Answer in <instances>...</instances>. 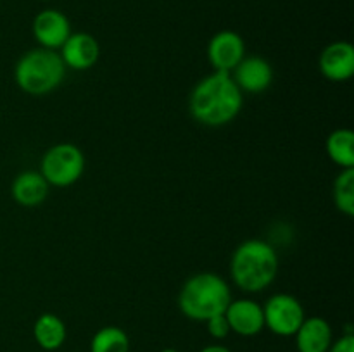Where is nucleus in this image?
<instances>
[{
  "mask_svg": "<svg viewBox=\"0 0 354 352\" xmlns=\"http://www.w3.org/2000/svg\"><path fill=\"white\" fill-rule=\"evenodd\" d=\"M242 104L244 93L230 72L213 71L194 86L189 109L197 123L218 128L232 123L241 113Z\"/></svg>",
  "mask_w": 354,
  "mask_h": 352,
  "instance_id": "nucleus-1",
  "label": "nucleus"
},
{
  "mask_svg": "<svg viewBox=\"0 0 354 352\" xmlns=\"http://www.w3.org/2000/svg\"><path fill=\"white\" fill-rule=\"evenodd\" d=\"M279 273V255L270 242L251 238L239 245L230 259V275L244 292L268 289Z\"/></svg>",
  "mask_w": 354,
  "mask_h": 352,
  "instance_id": "nucleus-2",
  "label": "nucleus"
},
{
  "mask_svg": "<svg viewBox=\"0 0 354 352\" xmlns=\"http://www.w3.org/2000/svg\"><path fill=\"white\" fill-rule=\"evenodd\" d=\"M232 302L228 283L216 273L204 271L190 276L183 283L178 295V307L192 321H207L223 314Z\"/></svg>",
  "mask_w": 354,
  "mask_h": 352,
  "instance_id": "nucleus-3",
  "label": "nucleus"
},
{
  "mask_svg": "<svg viewBox=\"0 0 354 352\" xmlns=\"http://www.w3.org/2000/svg\"><path fill=\"white\" fill-rule=\"evenodd\" d=\"M66 64L61 54L50 48H31L17 61L14 78L28 95H47L54 92L66 76Z\"/></svg>",
  "mask_w": 354,
  "mask_h": 352,
  "instance_id": "nucleus-4",
  "label": "nucleus"
},
{
  "mask_svg": "<svg viewBox=\"0 0 354 352\" xmlns=\"http://www.w3.org/2000/svg\"><path fill=\"white\" fill-rule=\"evenodd\" d=\"M85 171V155L75 144H57L41 157L40 175L52 186H71Z\"/></svg>",
  "mask_w": 354,
  "mask_h": 352,
  "instance_id": "nucleus-5",
  "label": "nucleus"
},
{
  "mask_svg": "<svg viewBox=\"0 0 354 352\" xmlns=\"http://www.w3.org/2000/svg\"><path fill=\"white\" fill-rule=\"evenodd\" d=\"M265 328L279 337H294L304 321V307L290 293H275L263 306Z\"/></svg>",
  "mask_w": 354,
  "mask_h": 352,
  "instance_id": "nucleus-6",
  "label": "nucleus"
},
{
  "mask_svg": "<svg viewBox=\"0 0 354 352\" xmlns=\"http://www.w3.org/2000/svg\"><path fill=\"white\" fill-rule=\"evenodd\" d=\"M245 57L244 38L230 30L214 35L207 45V59L214 71L232 72L235 66Z\"/></svg>",
  "mask_w": 354,
  "mask_h": 352,
  "instance_id": "nucleus-7",
  "label": "nucleus"
},
{
  "mask_svg": "<svg viewBox=\"0 0 354 352\" xmlns=\"http://www.w3.org/2000/svg\"><path fill=\"white\" fill-rule=\"evenodd\" d=\"M230 331L241 337H256L265 330V314L261 304L251 299L232 300L225 311Z\"/></svg>",
  "mask_w": 354,
  "mask_h": 352,
  "instance_id": "nucleus-8",
  "label": "nucleus"
},
{
  "mask_svg": "<svg viewBox=\"0 0 354 352\" xmlns=\"http://www.w3.org/2000/svg\"><path fill=\"white\" fill-rule=\"evenodd\" d=\"M33 35L40 47L57 50L71 35V24L61 10L45 9L35 16Z\"/></svg>",
  "mask_w": 354,
  "mask_h": 352,
  "instance_id": "nucleus-9",
  "label": "nucleus"
},
{
  "mask_svg": "<svg viewBox=\"0 0 354 352\" xmlns=\"http://www.w3.org/2000/svg\"><path fill=\"white\" fill-rule=\"evenodd\" d=\"M59 54H61L66 68L86 71V69L93 68L99 61L100 45L95 40V37L85 33V31H78V33L69 35Z\"/></svg>",
  "mask_w": 354,
  "mask_h": 352,
  "instance_id": "nucleus-10",
  "label": "nucleus"
},
{
  "mask_svg": "<svg viewBox=\"0 0 354 352\" xmlns=\"http://www.w3.org/2000/svg\"><path fill=\"white\" fill-rule=\"evenodd\" d=\"M230 75L242 93H261L273 81L272 64L258 55L242 59Z\"/></svg>",
  "mask_w": 354,
  "mask_h": 352,
  "instance_id": "nucleus-11",
  "label": "nucleus"
},
{
  "mask_svg": "<svg viewBox=\"0 0 354 352\" xmlns=\"http://www.w3.org/2000/svg\"><path fill=\"white\" fill-rule=\"evenodd\" d=\"M320 71L328 81H348L354 75V47L349 41H334L322 50Z\"/></svg>",
  "mask_w": 354,
  "mask_h": 352,
  "instance_id": "nucleus-12",
  "label": "nucleus"
},
{
  "mask_svg": "<svg viewBox=\"0 0 354 352\" xmlns=\"http://www.w3.org/2000/svg\"><path fill=\"white\" fill-rule=\"evenodd\" d=\"M294 337L299 352H327L334 342L330 323L320 316L304 317Z\"/></svg>",
  "mask_w": 354,
  "mask_h": 352,
  "instance_id": "nucleus-13",
  "label": "nucleus"
},
{
  "mask_svg": "<svg viewBox=\"0 0 354 352\" xmlns=\"http://www.w3.org/2000/svg\"><path fill=\"white\" fill-rule=\"evenodd\" d=\"M48 183L40 171H23L12 183V197L19 206L37 207L48 195Z\"/></svg>",
  "mask_w": 354,
  "mask_h": 352,
  "instance_id": "nucleus-14",
  "label": "nucleus"
},
{
  "mask_svg": "<svg viewBox=\"0 0 354 352\" xmlns=\"http://www.w3.org/2000/svg\"><path fill=\"white\" fill-rule=\"evenodd\" d=\"M33 337L35 342L40 345L44 351H57L62 347L68 337L66 324L57 314L44 313L33 324Z\"/></svg>",
  "mask_w": 354,
  "mask_h": 352,
  "instance_id": "nucleus-15",
  "label": "nucleus"
},
{
  "mask_svg": "<svg viewBox=\"0 0 354 352\" xmlns=\"http://www.w3.org/2000/svg\"><path fill=\"white\" fill-rule=\"evenodd\" d=\"M327 154L341 169L354 168V133L349 128H339L328 135Z\"/></svg>",
  "mask_w": 354,
  "mask_h": 352,
  "instance_id": "nucleus-16",
  "label": "nucleus"
},
{
  "mask_svg": "<svg viewBox=\"0 0 354 352\" xmlns=\"http://www.w3.org/2000/svg\"><path fill=\"white\" fill-rule=\"evenodd\" d=\"M90 352H130V337L120 326H104L92 337Z\"/></svg>",
  "mask_w": 354,
  "mask_h": 352,
  "instance_id": "nucleus-17",
  "label": "nucleus"
},
{
  "mask_svg": "<svg viewBox=\"0 0 354 352\" xmlns=\"http://www.w3.org/2000/svg\"><path fill=\"white\" fill-rule=\"evenodd\" d=\"M334 204L342 214H354V168L341 169L334 182Z\"/></svg>",
  "mask_w": 354,
  "mask_h": 352,
  "instance_id": "nucleus-18",
  "label": "nucleus"
},
{
  "mask_svg": "<svg viewBox=\"0 0 354 352\" xmlns=\"http://www.w3.org/2000/svg\"><path fill=\"white\" fill-rule=\"evenodd\" d=\"M206 324L207 331H209V335L214 340H223V338H227L228 335H230V324H228L225 313L209 317V320L206 321Z\"/></svg>",
  "mask_w": 354,
  "mask_h": 352,
  "instance_id": "nucleus-19",
  "label": "nucleus"
},
{
  "mask_svg": "<svg viewBox=\"0 0 354 352\" xmlns=\"http://www.w3.org/2000/svg\"><path fill=\"white\" fill-rule=\"evenodd\" d=\"M327 352H354V333L346 331L339 340L332 342L330 349Z\"/></svg>",
  "mask_w": 354,
  "mask_h": 352,
  "instance_id": "nucleus-20",
  "label": "nucleus"
},
{
  "mask_svg": "<svg viewBox=\"0 0 354 352\" xmlns=\"http://www.w3.org/2000/svg\"><path fill=\"white\" fill-rule=\"evenodd\" d=\"M199 352H232V351L221 344H213V345H206V347L201 349Z\"/></svg>",
  "mask_w": 354,
  "mask_h": 352,
  "instance_id": "nucleus-21",
  "label": "nucleus"
},
{
  "mask_svg": "<svg viewBox=\"0 0 354 352\" xmlns=\"http://www.w3.org/2000/svg\"><path fill=\"white\" fill-rule=\"evenodd\" d=\"M159 352H180V351H176V349H171V347H166V349H162V351H159Z\"/></svg>",
  "mask_w": 354,
  "mask_h": 352,
  "instance_id": "nucleus-22",
  "label": "nucleus"
},
{
  "mask_svg": "<svg viewBox=\"0 0 354 352\" xmlns=\"http://www.w3.org/2000/svg\"><path fill=\"white\" fill-rule=\"evenodd\" d=\"M44 2H47V0H44Z\"/></svg>",
  "mask_w": 354,
  "mask_h": 352,
  "instance_id": "nucleus-23",
  "label": "nucleus"
}]
</instances>
